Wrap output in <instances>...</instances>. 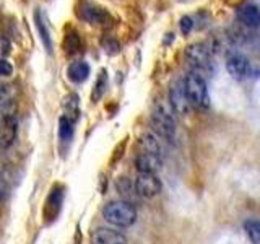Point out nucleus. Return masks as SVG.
<instances>
[{"mask_svg": "<svg viewBox=\"0 0 260 244\" xmlns=\"http://www.w3.org/2000/svg\"><path fill=\"white\" fill-rule=\"evenodd\" d=\"M173 112L174 109L171 108L169 101L159 100L150 117L151 130L166 142H173L176 137V119Z\"/></svg>", "mask_w": 260, "mask_h": 244, "instance_id": "1", "label": "nucleus"}, {"mask_svg": "<svg viewBox=\"0 0 260 244\" xmlns=\"http://www.w3.org/2000/svg\"><path fill=\"white\" fill-rule=\"evenodd\" d=\"M103 217L114 228H128L137 222V208L125 200H112L103 210Z\"/></svg>", "mask_w": 260, "mask_h": 244, "instance_id": "2", "label": "nucleus"}, {"mask_svg": "<svg viewBox=\"0 0 260 244\" xmlns=\"http://www.w3.org/2000/svg\"><path fill=\"white\" fill-rule=\"evenodd\" d=\"M184 88L187 98H189L190 106L197 109H208L210 106V96H208V86L202 73L190 72L184 78Z\"/></svg>", "mask_w": 260, "mask_h": 244, "instance_id": "3", "label": "nucleus"}, {"mask_svg": "<svg viewBox=\"0 0 260 244\" xmlns=\"http://www.w3.org/2000/svg\"><path fill=\"white\" fill-rule=\"evenodd\" d=\"M215 49L216 47L213 46V41L211 43H195L187 47L185 57L195 72L200 73L202 70L211 69V57H213Z\"/></svg>", "mask_w": 260, "mask_h": 244, "instance_id": "4", "label": "nucleus"}, {"mask_svg": "<svg viewBox=\"0 0 260 244\" xmlns=\"http://www.w3.org/2000/svg\"><path fill=\"white\" fill-rule=\"evenodd\" d=\"M137 192L143 199H153L161 194L162 184L158 174H150V173H137V177L134 179Z\"/></svg>", "mask_w": 260, "mask_h": 244, "instance_id": "5", "label": "nucleus"}, {"mask_svg": "<svg viewBox=\"0 0 260 244\" xmlns=\"http://www.w3.org/2000/svg\"><path fill=\"white\" fill-rule=\"evenodd\" d=\"M226 70L234 80H246L252 73V65L249 59L241 52H231L226 59Z\"/></svg>", "mask_w": 260, "mask_h": 244, "instance_id": "6", "label": "nucleus"}, {"mask_svg": "<svg viewBox=\"0 0 260 244\" xmlns=\"http://www.w3.org/2000/svg\"><path fill=\"white\" fill-rule=\"evenodd\" d=\"M169 103H171V108H173L174 112L179 114V116H185V114H189L192 106H190L189 98H187V93H185L184 80L177 81V83H174L173 88H171V92H169Z\"/></svg>", "mask_w": 260, "mask_h": 244, "instance_id": "7", "label": "nucleus"}, {"mask_svg": "<svg viewBox=\"0 0 260 244\" xmlns=\"http://www.w3.org/2000/svg\"><path fill=\"white\" fill-rule=\"evenodd\" d=\"M135 168L138 173H150L156 174L162 168V155L150 153V151H140L135 157Z\"/></svg>", "mask_w": 260, "mask_h": 244, "instance_id": "8", "label": "nucleus"}, {"mask_svg": "<svg viewBox=\"0 0 260 244\" xmlns=\"http://www.w3.org/2000/svg\"><path fill=\"white\" fill-rule=\"evenodd\" d=\"M91 244H127V238L117 228L100 226L91 233Z\"/></svg>", "mask_w": 260, "mask_h": 244, "instance_id": "9", "label": "nucleus"}, {"mask_svg": "<svg viewBox=\"0 0 260 244\" xmlns=\"http://www.w3.org/2000/svg\"><path fill=\"white\" fill-rule=\"evenodd\" d=\"M236 18L244 26L255 29L260 26V5L255 2H247L238 8L236 12Z\"/></svg>", "mask_w": 260, "mask_h": 244, "instance_id": "10", "label": "nucleus"}, {"mask_svg": "<svg viewBox=\"0 0 260 244\" xmlns=\"http://www.w3.org/2000/svg\"><path fill=\"white\" fill-rule=\"evenodd\" d=\"M18 134V122L15 116H4L2 117V130H0V146L2 150L10 148L16 140Z\"/></svg>", "mask_w": 260, "mask_h": 244, "instance_id": "11", "label": "nucleus"}, {"mask_svg": "<svg viewBox=\"0 0 260 244\" xmlns=\"http://www.w3.org/2000/svg\"><path fill=\"white\" fill-rule=\"evenodd\" d=\"M116 191L119 192L120 195V200H125V202H130L135 205V202L140 199V195L137 192V187H135V182L130 181L128 177H119L117 182H116Z\"/></svg>", "mask_w": 260, "mask_h": 244, "instance_id": "12", "label": "nucleus"}, {"mask_svg": "<svg viewBox=\"0 0 260 244\" xmlns=\"http://www.w3.org/2000/svg\"><path fill=\"white\" fill-rule=\"evenodd\" d=\"M35 23H36V29L39 33V38L43 41L46 51L52 52V41H51V33H49V24L46 20V15L41 12V8H38L35 12Z\"/></svg>", "mask_w": 260, "mask_h": 244, "instance_id": "13", "label": "nucleus"}, {"mask_svg": "<svg viewBox=\"0 0 260 244\" xmlns=\"http://www.w3.org/2000/svg\"><path fill=\"white\" fill-rule=\"evenodd\" d=\"M162 138L158 137L153 130H146V132L142 134V137L138 138V143L143 148V151H150V153H156V155H162V145H161Z\"/></svg>", "mask_w": 260, "mask_h": 244, "instance_id": "14", "label": "nucleus"}, {"mask_svg": "<svg viewBox=\"0 0 260 244\" xmlns=\"http://www.w3.org/2000/svg\"><path fill=\"white\" fill-rule=\"evenodd\" d=\"M89 75V65L86 62H73L67 69V77L72 83H83Z\"/></svg>", "mask_w": 260, "mask_h": 244, "instance_id": "15", "label": "nucleus"}, {"mask_svg": "<svg viewBox=\"0 0 260 244\" xmlns=\"http://www.w3.org/2000/svg\"><path fill=\"white\" fill-rule=\"evenodd\" d=\"M81 18H85L86 21L91 23H103L108 18V12H104L103 8H98L93 5H85L81 10Z\"/></svg>", "mask_w": 260, "mask_h": 244, "instance_id": "16", "label": "nucleus"}, {"mask_svg": "<svg viewBox=\"0 0 260 244\" xmlns=\"http://www.w3.org/2000/svg\"><path fill=\"white\" fill-rule=\"evenodd\" d=\"M242 226H244V233L247 234V238L254 244H260V220L247 218Z\"/></svg>", "mask_w": 260, "mask_h": 244, "instance_id": "17", "label": "nucleus"}, {"mask_svg": "<svg viewBox=\"0 0 260 244\" xmlns=\"http://www.w3.org/2000/svg\"><path fill=\"white\" fill-rule=\"evenodd\" d=\"M106 83H108V72L106 70H101L100 75H98V80L94 83V89H93V95H91V100L96 103L100 101L101 98L104 96V92H106Z\"/></svg>", "mask_w": 260, "mask_h": 244, "instance_id": "18", "label": "nucleus"}, {"mask_svg": "<svg viewBox=\"0 0 260 244\" xmlns=\"http://www.w3.org/2000/svg\"><path fill=\"white\" fill-rule=\"evenodd\" d=\"M73 122H75V120H72L67 116H62L60 120H59V137L62 138L63 142L72 140V137H73Z\"/></svg>", "mask_w": 260, "mask_h": 244, "instance_id": "19", "label": "nucleus"}, {"mask_svg": "<svg viewBox=\"0 0 260 244\" xmlns=\"http://www.w3.org/2000/svg\"><path fill=\"white\" fill-rule=\"evenodd\" d=\"M65 101V106H67V111H65L63 116L70 117L72 120H75L78 117V104H80V98L77 95H70L67 96V100Z\"/></svg>", "mask_w": 260, "mask_h": 244, "instance_id": "20", "label": "nucleus"}, {"mask_svg": "<svg viewBox=\"0 0 260 244\" xmlns=\"http://www.w3.org/2000/svg\"><path fill=\"white\" fill-rule=\"evenodd\" d=\"M63 49L69 54L78 52L80 51V35L78 33H70V35L65 38L63 41Z\"/></svg>", "mask_w": 260, "mask_h": 244, "instance_id": "21", "label": "nucleus"}, {"mask_svg": "<svg viewBox=\"0 0 260 244\" xmlns=\"http://www.w3.org/2000/svg\"><path fill=\"white\" fill-rule=\"evenodd\" d=\"M193 26H195V23L190 16H182L181 18V31L184 33V35H189Z\"/></svg>", "mask_w": 260, "mask_h": 244, "instance_id": "22", "label": "nucleus"}, {"mask_svg": "<svg viewBox=\"0 0 260 244\" xmlns=\"http://www.w3.org/2000/svg\"><path fill=\"white\" fill-rule=\"evenodd\" d=\"M12 72H13V67L10 65V62H8L7 59H2V75L4 77H8Z\"/></svg>", "mask_w": 260, "mask_h": 244, "instance_id": "23", "label": "nucleus"}, {"mask_svg": "<svg viewBox=\"0 0 260 244\" xmlns=\"http://www.w3.org/2000/svg\"><path fill=\"white\" fill-rule=\"evenodd\" d=\"M2 44H4V49H2V55H4V59H7V54L10 52V41H8L7 36L2 38Z\"/></svg>", "mask_w": 260, "mask_h": 244, "instance_id": "24", "label": "nucleus"}, {"mask_svg": "<svg viewBox=\"0 0 260 244\" xmlns=\"http://www.w3.org/2000/svg\"><path fill=\"white\" fill-rule=\"evenodd\" d=\"M257 47H258V51H260V38H258V41H257Z\"/></svg>", "mask_w": 260, "mask_h": 244, "instance_id": "25", "label": "nucleus"}]
</instances>
